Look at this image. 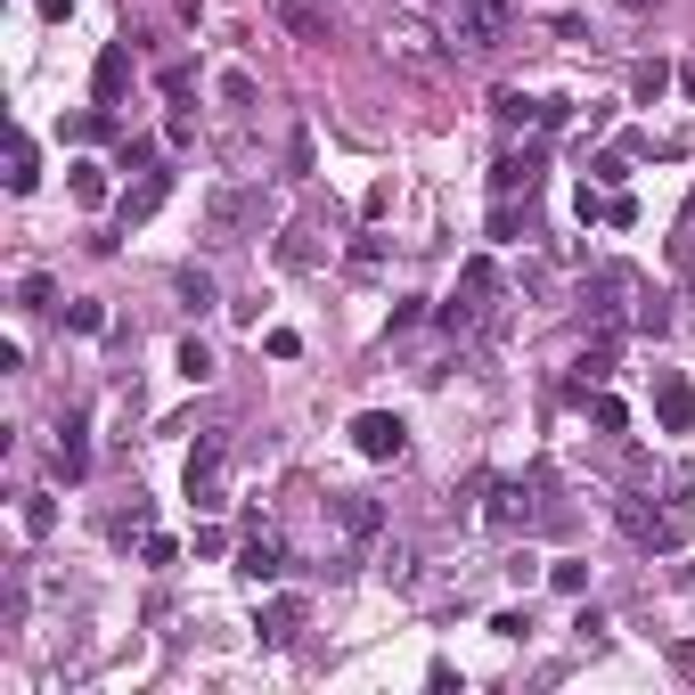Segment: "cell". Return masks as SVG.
<instances>
[{"mask_svg": "<svg viewBox=\"0 0 695 695\" xmlns=\"http://www.w3.org/2000/svg\"><path fill=\"white\" fill-rule=\"evenodd\" d=\"M442 25H450V41L467 58H483L508 41V0H442Z\"/></svg>", "mask_w": 695, "mask_h": 695, "instance_id": "1", "label": "cell"}, {"mask_svg": "<svg viewBox=\"0 0 695 695\" xmlns=\"http://www.w3.org/2000/svg\"><path fill=\"white\" fill-rule=\"evenodd\" d=\"M262 214H270L262 188H214V205H205V221H214V238H221V246H238L246 229H262Z\"/></svg>", "mask_w": 695, "mask_h": 695, "instance_id": "2", "label": "cell"}, {"mask_svg": "<svg viewBox=\"0 0 695 695\" xmlns=\"http://www.w3.org/2000/svg\"><path fill=\"white\" fill-rule=\"evenodd\" d=\"M622 532L639 549H680L687 540V508H646V499H622Z\"/></svg>", "mask_w": 695, "mask_h": 695, "instance_id": "3", "label": "cell"}, {"mask_svg": "<svg viewBox=\"0 0 695 695\" xmlns=\"http://www.w3.org/2000/svg\"><path fill=\"white\" fill-rule=\"evenodd\" d=\"M352 450H361V458H402L409 450V426L393 409H361V417H352Z\"/></svg>", "mask_w": 695, "mask_h": 695, "instance_id": "4", "label": "cell"}, {"mask_svg": "<svg viewBox=\"0 0 695 695\" xmlns=\"http://www.w3.org/2000/svg\"><path fill=\"white\" fill-rule=\"evenodd\" d=\"M221 458H229V442L221 434H205L197 450H188V467H180V483H188V499L197 508H221V491H214V475H221Z\"/></svg>", "mask_w": 695, "mask_h": 695, "instance_id": "5", "label": "cell"}, {"mask_svg": "<svg viewBox=\"0 0 695 695\" xmlns=\"http://www.w3.org/2000/svg\"><path fill=\"white\" fill-rule=\"evenodd\" d=\"M622 294H639V279H630V270H598V287H589V320H598V335H622Z\"/></svg>", "mask_w": 695, "mask_h": 695, "instance_id": "6", "label": "cell"}, {"mask_svg": "<svg viewBox=\"0 0 695 695\" xmlns=\"http://www.w3.org/2000/svg\"><path fill=\"white\" fill-rule=\"evenodd\" d=\"M655 417H663V434L695 426V385H687V376H655Z\"/></svg>", "mask_w": 695, "mask_h": 695, "instance_id": "7", "label": "cell"}, {"mask_svg": "<svg viewBox=\"0 0 695 695\" xmlns=\"http://www.w3.org/2000/svg\"><path fill=\"white\" fill-rule=\"evenodd\" d=\"M335 523H344L352 540H376V532H385V508L361 499V491H335Z\"/></svg>", "mask_w": 695, "mask_h": 695, "instance_id": "8", "label": "cell"}, {"mask_svg": "<svg viewBox=\"0 0 695 695\" xmlns=\"http://www.w3.org/2000/svg\"><path fill=\"white\" fill-rule=\"evenodd\" d=\"M238 573H246V581H255V589H270V581H279V573H287V557H279V540H270V532H255V540H246V557H238Z\"/></svg>", "mask_w": 695, "mask_h": 695, "instance_id": "9", "label": "cell"}, {"mask_svg": "<svg viewBox=\"0 0 695 695\" xmlns=\"http://www.w3.org/2000/svg\"><path fill=\"white\" fill-rule=\"evenodd\" d=\"M532 180H540V147H523V156H499V164H491V188H499V197H516V188L532 197Z\"/></svg>", "mask_w": 695, "mask_h": 695, "instance_id": "10", "label": "cell"}, {"mask_svg": "<svg viewBox=\"0 0 695 695\" xmlns=\"http://www.w3.org/2000/svg\"><path fill=\"white\" fill-rule=\"evenodd\" d=\"M164 188H173V173H147L139 188H123V229H132V221H147V214H156V205H164Z\"/></svg>", "mask_w": 695, "mask_h": 695, "instance_id": "11", "label": "cell"}, {"mask_svg": "<svg viewBox=\"0 0 695 695\" xmlns=\"http://www.w3.org/2000/svg\"><path fill=\"white\" fill-rule=\"evenodd\" d=\"M491 523H499V532H523V523H532V491H523V483H499Z\"/></svg>", "mask_w": 695, "mask_h": 695, "instance_id": "12", "label": "cell"}, {"mask_svg": "<svg viewBox=\"0 0 695 695\" xmlns=\"http://www.w3.org/2000/svg\"><path fill=\"white\" fill-rule=\"evenodd\" d=\"M491 115L508 123V132H523V123H549V98H523V91H499Z\"/></svg>", "mask_w": 695, "mask_h": 695, "instance_id": "13", "label": "cell"}, {"mask_svg": "<svg viewBox=\"0 0 695 695\" xmlns=\"http://www.w3.org/2000/svg\"><path fill=\"white\" fill-rule=\"evenodd\" d=\"M294 630H303V598H270V605H262V639H270V646H287Z\"/></svg>", "mask_w": 695, "mask_h": 695, "instance_id": "14", "label": "cell"}, {"mask_svg": "<svg viewBox=\"0 0 695 695\" xmlns=\"http://www.w3.org/2000/svg\"><path fill=\"white\" fill-rule=\"evenodd\" d=\"M91 82H98V107H115V98H123V82H132V58H123V50H107Z\"/></svg>", "mask_w": 695, "mask_h": 695, "instance_id": "15", "label": "cell"}, {"mask_svg": "<svg viewBox=\"0 0 695 695\" xmlns=\"http://www.w3.org/2000/svg\"><path fill=\"white\" fill-rule=\"evenodd\" d=\"M50 467H58V475H66V483H74L82 467H91V442H82V426H66V434H58V450H50Z\"/></svg>", "mask_w": 695, "mask_h": 695, "instance_id": "16", "label": "cell"}, {"mask_svg": "<svg viewBox=\"0 0 695 695\" xmlns=\"http://www.w3.org/2000/svg\"><path fill=\"white\" fill-rule=\"evenodd\" d=\"M214 91H221V107H255V74H246V66H221V82H214Z\"/></svg>", "mask_w": 695, "mask_h": 695, "instance_id": "17", "label": "cell"}, {"mask_svg": "<svg viewBox=\"0 0 695 695\" xmlns=\"http://www.w3.org/2000/svg\"><path fill=\"white\" fill-rule=\"evenodd\" d=\"M663 91H671V66H663V58H655V66H639V74H630V98H639V107H655Z\"/></svg>", "mask_w": 695, "mask_h": 695, "instance_id": "18", "label": "cell"}, {"mask_svg": "<svg viewBox=\"0 0 695 695\" xmlns=\"http://www.w3.org/2000/svg\"><path fill=\"white\" fill-rule=\"evenodd\" d=\"M33 180H41V173H33V139L17 132V139H9V188H17V197H25Z\"/></svg>", "mask_w": 695, "mask_h": 695, "instance_id": "19", "label": "cell"}, {"mask_svg": "<svg viewBox=\"0 0 695 695\" xmlns=\"http://www.w3.org/2000/svg\"><path fill=\"white\" fill-rule=\"evenodd\" d=\"M589 426H598V434H622V426H630V409L614 402V393H589Z\"/></svg>", "mask_w": 695, "mask_h": 695, "instance_id": "20", "label": "cell"}, {"mask_svg": "<svg viewBox=\"0 0 695 695\" xmlns=\"http://www.w3.org/2000/svg\"><path fill=\"white\" fill-rule=\"evenodd\" d=\"M74 205H107V173H98V164H74Z\"/></svg>", "mask_w": 695, "mask_h": 695, "instance_id": "21", "label": "cell"}, {"mask_svg": "<svg viewBox=\"0 0 695 695\" xmlns=\"http://www.w3.org/2000/svg\"><path fill=\"white\" fill-rule=\"evenodd\" d=\"M549 581L564 589V598H581V589H589V564H581V557H557V564H549Z\"/></svg>", "mask_w": 695, "mask_h": 695, "instance_id": "22", "label": "cell"}, {"mask_svg": "<svg viewBox=\"0 0 695 695\" xmlns=\"http://www.w3.org/2000/svg\"><path fill=\"white\" fill-rule=\"evenodd\" d=\"M180 376H188V385H205V376H214V352H205L197 335H188V344H180Z\"/></svg>", "mask_w": 695, "mask_h": 695, "instance_id": "23", "label": "cell"}, {"mask_svg": "<svg viewBox=\"0 0 695 695\" xmlns=\"http://www.w3.org/2000/svg\"><path fill=\"white\" fill-rule=\"evenodd\" d=\"M180 303L188 311H214V279H205V270H180Z\"/></svg>", "mask_w": 695, "mask_h": 695, "instance_id": "24", "label": "cell"}, {"mask_svg": "<svg viewBox=\"0 0 695 695\" xmlns=\"http://www.w3.org/2000/svg\"><path fill=\"white\" fill-rule=\"evenodd\" d=\"M385 581H393V589H409V581H417V557L402 549V540H393V549H385Z\"/></svg>", "mask_w": 695, "mask_h": 695, "instance_id": "25", "label": "cell"}, {"mask_svg": "<svg viewBox=\"0 0 695 695\" xmlns=\"http://www.w3.org/2000/svg\"><path fill=\"white\" fill-rule=\"evenodd\" d=\"M279 17H287V25H294V33H303V41H328V25H320V17H311V9H303V0H287V9H279Z\"/></svg>", "mask_w": 695, "mask_h": 695, "instance_id": "26", "label": "cell"}, {"mask_svg": "<svg viewBox=\"0 0 695 695\" xmlns=\"http://www.w3.org/2000/svg\"><path fill=\"white\" fill-rule=\"evenodd\" d=\"M516 229H523V214H516V197H499V205H491V238H516Z\"/></svg>", "mask_w": 695, "mask_h": 695, "instance_id": "27", "label": "cell"}, {"mask_svg": "<svg viewBox=\"0 0 695 695\" xmlns=\"http://www.w3.org/2000/svg\"><path fill=\"white\" fill-rule=\"evenodd\" d=\"M66 328H82V335H98V328H107V311H98V303H66Z\"/></svg>", "mask_w": 695, "mask_h": 695, "instance_id": "28", "label": "cell"}, {"mask_svg": "<svg viewBox=\"0 0 695 695\" xmlns=\"http://www.w3.org/2000/svg\"><path fill=\"white\" fill-rule=\"evenodd\" d=\"M50 523H58V499H25V532L41 540V532H50Z\"/></svg>", "mask_w": 695, "mask_h": 695, "instance_id": "29", "label": "cell"}, {"mask_svg": "<svg viewBox=\"0 0 695 695\" xmlns=\"http://www.w3.org/2000/svg\"><path fill=\"white\" fill-rule=\"evenodd\" d=\"M262 344H270V361H294V352H303V335H294V328H270Z\"/></svg>", "mask_w": 695, "mask_h": 695, "instance_id": "30", "label": "cell"}, {"mask_svg": "<svg viewBox=\"0 0 695 695\" xmlns=\"http://www.w3.org/2000/svg\"><path fill=\"white\" fill-rule=\"evenodd\" d=\"M17 294H25V311H50V294H58V287H50V279H41V270H33V279L17 287Z\"/></svg>", "mask_w": 695, "mask_h": 695, "instance_id": "31", "label": "cell"}, {"mask_svg": "<svg viewBox=\"0 0 695 695\" xmlns=\"http://www.w3.org/2000/svg\"><path fill=\"white\" fill-rule=\"evenodd\" d=\"M671 262H680V270H695V221L680 229V238H671Z\"/></svg>", "mask_w": 695, "mask_h": 695, "instance_id": "32", "label": "cell"}, {"mask_svg": "<svg viewBox=\"0 0 695 695\" xmlns=\"http://www.w3.org/2000/svg\"><path fill=\"white\" fill-rule=\"evenodd\" d=\"M671 671H680V680H695V639H680V646H671Z\"/></svg>", "mask_w": 695, "mask_h": 695, "instance_id": "33", "label": "cell"}, {"mask_svg": "<svg viewBox=\"0 0 695 695\" xmlns=\"http://www.w3.org/2000/svg\"><path fill=\"white\" fill-rule=\"evenodd\" d=\"M680 91H687V98H695V58H687V66H680Z\"/></svg>", "mask_w": 695, "mask_h": 695, "instance_id": "34", "label": "cell"}, {"mask_svg": "<svg viewBox=\"0 0 695 695\" xmlns=\"http://www.w3.org/2000/svg\"><path fill=\"white\" fill-rule=\"evenodd\" d=\"M622 9H630V17H639V9H655V0H622Z\"/></svg>", "mask_w": 695, "mask_h": 695, "instance_id": "35", "label": "cell"}, {"mask_svg": "<svg viewBox=\"0 0 695 695\" xmlns=\"http://www.w3.org/2000/svg\"><path fill=\"white\" fill-rule=\"evenodd\" d=\"M687 221H695V205H687Z\"/></svg>", "mask_w": 695, "mask_h": 695, "instance_id": "36", "label": "cell"}]
</instances>
